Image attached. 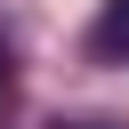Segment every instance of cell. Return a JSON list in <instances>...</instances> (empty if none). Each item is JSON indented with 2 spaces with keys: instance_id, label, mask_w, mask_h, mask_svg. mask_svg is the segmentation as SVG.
I'll return each instance as SVG.
<instances>
[{
  "instance_id": "cell-2",
  "label": "cell",
  "mask_w": 129,
  "mask_h": 129,
  "mask_svg": "<svg viewBox=\"0 0 129 129\" xmlns=\"http://www.w3.org/2000/svg\"><path fill=\"white\" fill-rule=\"evenodd\" d=\"M0 81H8V64H0Z\"/></svg>"
},
{
  "instance_id": "cell-1",
  "label": "cell",
  "mask_w": 129,
  "mask_h": 129,
  "mask_svg": "<svg viewBox=\"0 0 129 129\" xmlns=\"http://www.w3.org/2000/svg\"><path fill=\"white\" fill-rule=\"evenodd\" d=\"M97 40H105V48H129V0H105V16H97Z\"/></svg>"
}]
</instances>
